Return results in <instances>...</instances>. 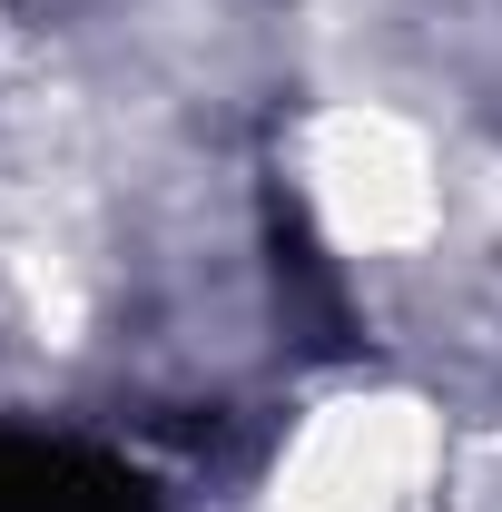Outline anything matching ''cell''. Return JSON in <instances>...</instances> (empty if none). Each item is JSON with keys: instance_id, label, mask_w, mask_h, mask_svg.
Instances as JSON below:
<instances>
[{"instance_id": "1", "label": "cell", "mask_w": 502, "mask_h": 512, "mask_svg": "<svg viewBox=\"0 0 502 512\" xmlns=\"http://www.w3.org/2000/svg\"><path fill=\"white\" fill-rule=\"evenodd\" d=\"M0 512H138L119 473L79 453H0Z\"/></svg>"}]
</instances>
